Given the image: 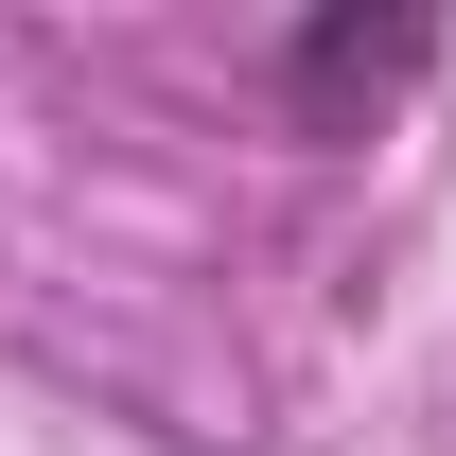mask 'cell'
<instances>
[{"mask_svg": "<svg viewBox=\"0 0 456 456\" xmlns=\"http://www.w3.org/2000/svg\"><path fill=\"white\" fill-rule=\"evenodd\" d=\"M421 53H439V18H316V36L281 53V88L298 106H369V88H403Z\"/></svg>", "mask_w": 456, "mask_h": 456, "instance_id": "obj_1", "label": "cell"}]
</instances>
